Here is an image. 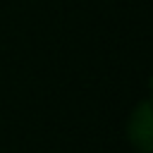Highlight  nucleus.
Masks as SVG:
<instances>
[{
	"label": "nucleus",
	"mask_w": 153,
	"mask_h": 153,
	"mask_svg": "<svg viewBox=\"0 0 153 153\" xmlns=\"http://www.w3.org/2000/svg\"><path fill=\"white\" fill-rule=\"evenodd\" d=\"M127 139L139 153L153 151V108L148 98H143L131 110L129 122H127Z\"/></svg>",
	"instance_id": "f257e3e1"
}]
</instances>
